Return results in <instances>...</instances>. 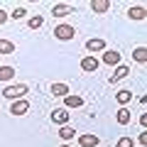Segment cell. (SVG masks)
I'll return each mask as SVG.
<instances>
[{
  "label": "cell",
  "mask_w": 147,
  "mask_h": 147,
  "mask_svg": "<svg viewBox=\"0 0 147 147\" xmlns=\"http://www.w3.org/2000/svg\"><path fill=\"white\" fill-rule=\"evenodd\" d=\"M130 100H132V93H130V91H118V93H115V103H120L123 108H125Z\"/></svg>",
  "instance_id": "cell-17"
},
{
  "label": "cell",
  "mask_w": 147,
  "mask_h": 147,
  "mask_svg": "<svg viewBox=\"0 0 147 147\" xmlns=\"http://www.w3.org/2000/svg\"><path fill=\"white\" fill-rule=\"evenodd\" d=\"M49 91H52V96H61L64 98V96H69V84H52Z\"/></svg>",
  "instance_id": "cell-15"
},
{
  "label": "cell",
  "mask_w": 147,
  "mask_h": 147,
  "mask_svg": "<svg viewBox=\"0 0 147 147\" xmlns=\"http://www.w3.org/2000/svg\"><path fill=\"white\" fill-rule=\"evenodd\" d=\"M64 105H66V110L69 108H81V105H84V98H81V96H64Z\"/></svg>",
  "instance_id": "cell-11"
},
{
  "label": "cell",
  "mask_w": 147,
  "mask_h": 147,
  "mask_svg": "<svg viewBox=\"0 0 147 147\" xmlns=\"http://www.w3.org/2000/svg\"><path fill=\"white\" fill-rule=\"evenodd\" d=\"M20 17H25V7H15L12 10V20H20Z\"/></svg>",
  "instance_id": "cell-23"
},
{
  "label": "cell",
  "mask_w": 147,
  "mask_h": 147,
  "mask_svg": "<svg viewBox=\"0 0 147 147\" xmlns=\"http://www.w3.org/2000/svg\"><path fill=\"white\" fill-rule=\"evenodd\" d=\"M137 145H147V132H142V135L137 137Z\"/></svg>",
  "instance_id": "cell-24"
},
{
  "label": "cell",
  "mask_w": 147,
  "mask_h": 147,
  "mask_svg": "<svg viewBox=\"0 0 147 147\" xmlns=\"http://www.w3.org/2000/svg\"><path fill=\"white\" fill-rule=\"evenodd\" d=\"M59 137H61V140H74V127H71V125H61Z\"/></svg>",
  "instance_id": "cell-20"
},
{
  "label": "cell",
  "mask_w": 147,
  "mask_h": 147,
  "mask_svg": "<svg viewBox=\"0 0 147 147\" xmlns=\"http://www.w3.org/2000/svg\"><path fill=\"white\" fill-rule=\"evenodd\" d=\"M59 147H71V145H59Z\"/></svg>",
  "instance_id": "cell-26"
},
{
  "label": "cell",
  "mask_w": 147,
  "mask_h": 147,
  "mask_svg": "<svg viewBox=\"0 0 147 147\" xmlns=\"http://www.w3.org/2000/svg\"><path fill=\"white\" fill-rule=\"evenodd\" d=\"M74 34H76V27H74V25H57V27H54V37L61 39V42L74 39Z\"/></svg>",
  "instance_id": "cell-2"
},
{
  "label": "cell",
  "mask_w": 147,
  "mask_h": 147,
  "mask_svg": "<svg viewBox=\"0 0 147 147\" xmlns=\"http://www.w3.org/2000/svg\"><path fill=\"white\" fill-rule=\"evenodd\" d=\"M27 110H30V100H25V98H17V100L10 103V113L12 115H25Z\"/></svg>",
  "instance_id": "cell-3"
},
{
  "label": "cell",
  "mask_w": 147,
  "mask_h": 147,
  "mask_svg": "<svg viewBox=\"0 0 147 147\" xmlns=\"http://www.w3.org/2000/svg\"><path fill=\"white\" fill-rule=\"evenodd\" d=\"M115 120L120 123V125H127V123L132 120V115H130V110H127V108H120V110H118V113H115Z\"/></svg>",
  "instance_id": "cell-16"
},
{
  "label": "cell",
  "mask_w": 147,
  "mask_h": 147,
  "mask_svg": "<svg viewBox=\"0 0 147 147\" xmlns=\"http://www.w3.org/2000/svg\"><path fill=\"white\" fill-rule=\"evenodd\" d=\"M15 79V66H0V81H12Z\"/></svg>",
  "instance_id": "cell-14"
},
{
  "label": "cell",
  "mask_w": 147,
  "mask_h": 147,
  "mask_svg": "<svg viewBox=\"0 0 147 147\" xmlns=\"http://www.w3.org/2000/svg\"><path fill=\"white\" fill-rule=\"evenodd\" d=\"M71 12H74V5H66V3H59V5L52 7L54 17H66V15H71Z\"/></svg>",
  "instance_id": "cell-7"
},
{
  "label": "cell",
  "mask_w": 147,
  "mask_h": 147,
  "mask_svg": "<svg viewBox=\"0 0 147 147\" xmlns=\"http://www.w3.org/2000/svg\"><path fill=\"white\" fill-rule=\"evenodd\" d=\"M98 137H96V135H81L79 137V145L81 147H98Z\"/></svg>",
  "instance_id": "cell-13"
},
{
  "label": "cell",
  "mask_w": 147,
  "mask_h": 147,
  "mask_svg": "<svg viewBox=\"0 0 147 147\" xmlns=\"http://www.w3.org/2000/svg\"><path fill=\"white\" fill-rule=\"evenodd\" d=\"M132 59H135L137 64H147V49L145 47H137L135 52H132Z\"/></svg>",
  "instance_id": "cell-18"
},
{
  "label": "cell",
  "mask_w": 147,
  "mask_h": 147,
  "mask_svg": "<svg viewBox=\"0 0 147 147\" xmlns=\"http://www.w3.org/2000/svg\"><path fill=\"white\" fill-rule=\"evenodd\" d=\"M100 66V61H98V59H96V57H84V59H81V69H84V71H96V69H98Z\"/></svg>",
  "instance_id": "cell-8"
},
{
  "label": "cell",
  "mask_w": 147,
  "mask_h": 147,
  "mask_svg": "<svg viewBox=\"0 0 147 147\" xmlns=\"http://www.w3.org/2000/svg\"><path fill=\"white\" fill-rule=\"evenodd\" d=\"M86 49H88V52H105V42L98 39V37H93V39L86 42Z\"/></svg>",
  "instance_id": "cell-12"
},
{
  "label": "cell",
  "mask_w": 147,
  "mask_h": 147,
  "mask_svg": "<svg viewBox=\"0 0 147 147\" xmlns=\"http://www.w3.org/2000/svg\"><path fill=\"white\" fill-rule=\"evenodd\" d=\"M27 91H30V86H27V84H15V86H5V88H3V98L17 100V98H22V96H27Z\"/></svg>",
  "instance_id": "cell-1"
},
{
  "label": "cell",
  "mask_w": 147,
  "mask_h": 147,
  "mask_svg": "<svg viewBox=\"0 0 147 147\" xmlns=\"http://www.w3.org/2000/svg\"><path fill=\"white\" fill-rule=\"evenodd\" d=\"M145 15H147V10L142 5H132V7H127V17L130 20H145Z\"/></svg>",
  "instance_id": "cell-10"
},
{
  "label": "cell",
  "mask_w": 147,
  "mask_h": 147,
  "mask_svg": "<svg viewBox=\"0 0 147 147\" xmlns=\"http://www.w3.org/2000/svg\"><path fill=\"white\" fill-rule=\"evenodd\" d=\"M15 52V44L10 39H0V54H12Z\"/></svg>",
  "instance_id": "cell-19"
},
{
  "label": "cell",
  "mask_w": 147,
  "mask_h": 147,
  "mask_svg": "<svg viewBox=\"0 0 147 147\" xmlns=\"http://www.w3.org/2000/svg\"><path fill=\"white\" fill-rule=\"evenodd\" d=\"M103 64L118 66V64H120V52H115V49H105V52H103Z\"/></svg>",
  "instance_id": "cell-5"
},
{
  "label": "cell",
  "mask_w": 147,
  "mask_h": 147,
  "mask_svg": "<svg viewBox=\"0 0 147 147\" xmlns=\"http://www.w3.org/2000/svg\"><path fill=\"white\" fill-rule=\"evenodd\" d=\"M115 147H135V140H132V137H120V140L115 142Z\"/></svg>",
  "instance_id": "cell-22"
},
{
  "label": "cell",
  "mask_w": 147,
  "mask_h": 147,
  "mask_svg": "<svg viewBox=\"0 0 147 147\" xmlns=\"http://www.w3.org/2000/svg\"><path fill=\"white\" fill-rule=\"evenodd\" d=\"M113 5L110 0H91V10L98 12V15H103V12H108V7Z\"/></svg>",
  "instance_id": "cell-9"
},
{
  "label": "cell",
  "mask_w": 147,
  "mask_h": 147,
  "mask_svg": "<svg viewBox=\"0 0 147 147\" xmlns=\"http://www.w3.org/2000/svg\"><path fill=\"white\" fill-rule=\"evenodd\" d=\"M127 74H130V66H125V64H118V66H115V71H113V76H110V81H108V84H118L120 79H125Z\"/></svg>",
  "instance_id": "cell-4"
},
{
  "label": "cell",
  "mask_w": 147,
  "mask_h": 147,
  "mask_svg": "<svg viewBox=\"0 0 147 147\" xmlns=\"http://www.w3.org/2000/svg\"><path fill=\"white\" fill-rule=\"evenodd\" d=\"M42 25H44V17H42V15H34V17H30V27H32V30H39Z\"/></svg>",
  "instance_id": "cell-21"
},
{
  "label": "cell",
  "mask_w": 147,
  "mask_h": 147,
  "mask_svg": "<svg viewBox=\"0 0 147 147\" xmlns=\"http://www.w3.org/2000/svg\"><path fill=\"white\" fill-rule=\"evenodd\" d=\"M5 20H7V12H5V10H0V25H3Z\"/></svg>",
  "instance_id": "cell-25"
},
{
  "label": "cell",
  "mask_w": 147,
  "mask_h": 147,
  "mask_svg": "<svg viewBox=\"0 0 147 147\" xmlns=\"http://www.w3.org/2000/svg\"><path fill=\"white\" fill-rule=\"evenodd\" d=\"M52 123H57V125H66V123H69V110L66 108H57L52 113Z\"/></svg>",
  "instance_id": "cell-6"
}]
</instances>
